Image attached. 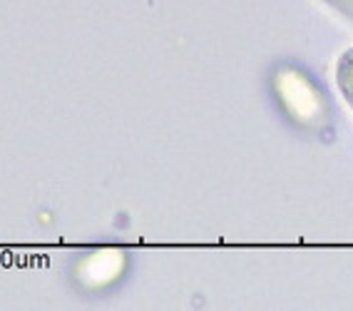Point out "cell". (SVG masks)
<instances>
[{
	"label": "cell",
	"instance_id": "obj_1",
	"mask_svg": "<svg viewBox=\"0 0 353 311\" xmlns=\"http://www.w3.org/2000/svg\"><path fill=\"white\" fill-rule=\"evenodd\" d=\"M336 85H339L341 97L353 112V48H348L336 63Z\"/></svg>",
	"mask_w": 353,
	"mask_h": 311
}]
</instances>
